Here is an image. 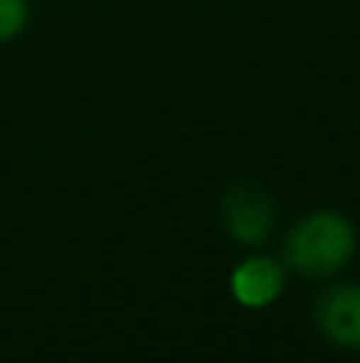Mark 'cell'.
<instances>
[{"label": "cell", "mask_w": 360, "mask_h": 363, "mask_svg": "<svg viewBox=\"0 0 360 363\" xmlns=\"http://www.w3.org/2000/svg\"><path fill=\"white\" fill-rule=\"evenodd\" d=\"M287 287V268L268 255H249L230 274V294L246 309H268Z\"/></svg>", "instance_id": "4"}, {"label": "cell", "mask_w": 360, "mask_h": 363, "mask_svg": "<svg viewBox=\"0 0 360 363\" xmlns=\"http://www.w3.org/2000/svg\"><path fill=\"white\" fill-rule=\"evenodd\" d=\"M220 223L236 245L255 249L271 239L274 226H278V207L259 182H236L223 191Z\"/></svg>", "instance_id": "2"}, {"label": "cell", "mask_w": 360, "mask_h": 363, "mask_svg": "<svg viewBox=\"0 0 360 363\" xmlns=\"http://www.w3.org/2000/svg\"><path fill=\"white\" fill-rule=\"evenodd\" d=\"M313 319L329 345L342 351H360V284L342 281L325 287L316 296Z\"/></svg>", "instance_id": "3"}, {"label": "cell", "mask_w": 360, "mask_h": 363, "mask_svg": "<svg viewBox=\"0 0 360 363\" xmlns=\"http://www.w3.org/2000/svg\"><path fill=\"white\" fill-rule=\"evenodd\" d=\"M29 23V4L26 0H0V45L13 42Z\"/></svg>", "instance_id": "5"}, {"label": "cell", "mask_w": 360, "mask_h": 363, "mask_svg": "<svg viewBox=\"0 0 360 363\" xmlns=\"http://www.w3.org/2000/svg\"><path fill=\"white\" fill-rule=\"evenodd\" d=\"M357 226L342 211L303 213L284 236V268L306 281H329L342 274L357 255Z\"/></svg>", "instance_id": "1"}]
</instances>
